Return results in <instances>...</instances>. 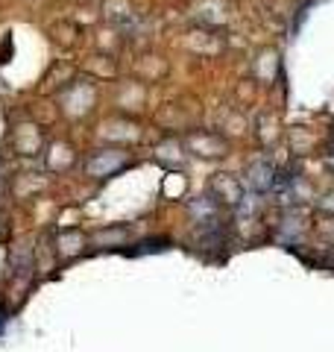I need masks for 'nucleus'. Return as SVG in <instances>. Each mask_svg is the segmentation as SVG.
<instances>
[{
	"label": "nucleus",
	"instance_id": "nucleus-10",
	"mask_svg": "<svg viewBox=\"0 0 334 352\" xmlns=\"http://www.w3.org/2000/svg\"><path fill=\"white\" fill-rule=\"evenodd\" d=\"M252 76H255V82H261V85H273V80L282 76V56H278V50H273V47L261 50L252 62Z\"/></svg>",
	"mask_w": 334,
	"mask_h": 352
},
{
	"label": "nucleus",
	"instance_id": "nucleus-14",
	"mask_svg": "<svg viewBox=\"0 0 334 352\" xmlns=\"http://www.w3.org/2000/svg\"><path fill=\"white\" fill-rule=\"evenodd\" d=\"M103 18L115 27H129L135 24L138 12L132 6V0H103Z\"/></svg>",
	"mask_w": 334,
	"mask_h": 352
},
{
	"label": "nucleus",
	"instance_id": "nucleus-5",
	"mask_svg": "<svg viewBox=\"0 0 334 352\" xmlns=\"http://www.w3.org/2000/svg\"><path fill=\"white\" fill-rule=\"evenodd\" d=\"M311 232V223H308V214L302 212V206H287L278 212V220L273 223V235L285 244H296Z\"/></svg>",
	"mask_w": 334,
	"mask_h": 352
},
{
	"label": "nucleus",
	"instance_id": "nucleus-18",
	"mask_svg": "<svg viewBox=\"0 0 334 352\" xmlns=\"http://www.w3.org/2000/svg\"><path fill=\"white\" fill-rule=\"evenodd\" d=\"M314 232H317V238H320L329 250H334V214H322V217L317 220Z\"/></svg>",
	"mask_w": 334,
	"mask_h": 352
},
{
	"label": "nucleus",
	"instance_id": "nucleus-12",
	"mask_svg": "<svg viewBox=\"0 0 334 352\" xmlns=\"http://www.w3.org/2000/svg\"><path fill=\"white\" fill-rule=\"evenodd\" d=\"M129 226L124 223H111V226H103V229H94L91 235H88V244L97 247V250H115V247H126L129 241Z\"/></svg>",
	"mask_w": 334,
	"mask_h": 352
},
{
	"label": "nucleus",
	"instance_id": "nucleus-16",
	"mask_svg": "<svg viewBox=\"0 0 334 352\" xmlns=\"http://www.w3.org/2000/svg\"><path fill=\"white\" fill-rule=\"evenodd\" d=\"M291 150L293 156H311L320 150V135L311 126H293L291 129Z\"/></svg>",
	"mask_w": 334,
	"mask_h": 352
},
{
	"label": "nucleus",
	"instance_id": "nucleus-13",
	"mask_svg": "<svg viewBox=\"0 0 334 352\" xmlns=\"http://www.w3.org/2000/svg\"><path fill=\"white\" fill-rule=\"evenodd\" d=\"M129 126H135V120L126 118V115L124 118H109L106 124H103V129H100V138L109 141V144H115V147H126V144H132V141H138V135L124 132Z\"/></svg>",
	"mask_w": 334,
	"mask_h": 352
},
{
	"label": "nucleus",
	"instance_id": "nucleus-2",
	"mask_svg": "<svg viewBox=\"0 0 334 352\" xmlns=\"http://www.w3.org/2000/svg\"><path fill=\"white\" fill-rule=\"evenodd\" d=\"M132 164H135V156H132L129 147L106 144V147H97L88 153L82 162V173L94 182H106V179H115V176L129 170Z\"/></svg>",
	"mask_w": 334,
	"mask_h": 352
},
{
	"label": "nucleus",
	"instance_id": "nucleus-15",
	"mask_svg": "<svg viewBox=\"0 0 334 352\" xmlns=\"http://www.w3.org/2000/svg\"><path fill=\"white\" fill-rule=\"evenodd\" d=\"M36 270V247H32V238H24L12 244V273L15 276H30Z\"/></svg>",
	"mask_w": 334,
	"mask_h": 352
},
{
	"label": "nucleus",
	"instance_id": "nucleus-17",
	"mask_svg": "<svg viewBox=\"0 0 334 352\" xmlns=\"http://www.w3.org/2000/svg\"><path fill=\"white\" fill-rule=\"evenodd\" d=\"M270 124H276V118L270 112H264L258 120H255V138H258L264 147H273L278 141V126L270 129Z\"/></svg>",
	"mask_w": 334,
	"mask_h": 352
},
{
	"label": "nucleus",
	"instance_id": "nucleus-9",
	"mask_svg": "<svg viewBox=\"0 0 334 352\" xmlns=\"http://www.w3.org/2000/svg\"><path fill=\"white\" fill-rule=\"evenodd\" d=\"M185 156H188V150L179 138H164L162 144H155V150H153V159L159 162L164 170H185Z\"/></svg>",
	"mask_w": 334,
	"mask_h": 352
},
{
	"label": "nucleus",
	"instance_id": "nucleus-11",
	"mask_svg": "<svg viewBox=\"0 0 334 352\" xmlns=\"http://www.w3.org/2000/svg\"><path fill=\"white\" fill-rule=\"evenodd\" d=\"M44 164H47V170H53V173H68L76 164L74 144H68V141H53L47 153H44Z\"/></svg>",
	"mask_w": 334,
	"mask_h": 352
},
{
	"label": "nucleus",
	"instance_id": "nucleus-3",
	"mask_svg": "<svg viewBox=\"0 0 334 352\" xmlns=\"http://www.w3.org/2000/svg\"><path fill=\"white\" fill-rule=\"evenodd\" d=\"M182 144L188 150V156L205 159V162H217L223 156H229V138L223 132H211V129H191L182 138Z\"/></svg>",
	"mask_w": 334,
	"mask_h": 352
},
{
	"label": "nucleus",
	"instance_id": "nucleus-19",
	"mask_svg": "<svg viewBox=\"0 0 334 352\" xmlns=\"http://www.w3.org/2000/svg\"><path fill=\"white\" fill-rule=\"evenodd\" d=\"M167 244H170L167 238H147V241H141V244L132 247L129 252H132V256H144V252H162V250H167Z\"/></svg>",
	"mask_w": 334,
	"mask_h": 352
},
{
	"label": "nucleus",
	"instance_id": "nucleus-7",
	"mask_svg": "<svg viewBox=\"0 0 334 352\" xmlns=\"http://www.w3.org/2000/svg\"><path fill=\"white\" fill-rule=\"evenodd\" d=\"M85 247H88V235L82 232V229H76V226L56 229V235H53V252H56V258L74 261V258L82 256Z\"/></svg>",
	"mask_w": 334,
	"mask_h": 352
},
{
	"label": "nucleus",
	"instance_id": "nucleus-6",
	"mask_svg": "<svg viewBox=\"0 0 334 352\" xmlns=\"http://www.w3.org/2000/svg\"><path fill=\"white\" fill-rule=\"evenodd\" d=\"M243 185H249L252 194H273L278 185V168L270 159H255L247 164V179Z\"/></svg>",
	"mask_w": 334,
	"mask_h": 352
},
{
	"label": "nucleus",
	"instance_id": "nucleus-1",
	"mask_svg": "<svg viewBox=\"0 0 334 352\" xmlns=\"http://www.w3.org/2000/svg\"><path fill=\"white\" fill-rule=\"evenodd\" d=\"M100 100V91H97V82L88 80V76H76V80L65 82L56 94V103H59V112L68 118V120H82L88 118L97 109Z\"/></svg>",
	"mask_w": 334,
	"mask_h": 352
},
{
	"label": "nucleus",
	"instance_id": "nucleus-4",
	"mask_svg": "<svg viewBox=\"0 0 334 352\" xmlns=\"http://www.w3.org/2000/svg\"><path fill=\"white\" fill-rule=\"evenodd\" d=\"M208 197L226 212H238L247 200V185L232 173H214L208 179Z\"/></svg>",
	"mask_w": 334,
	"mask_h": 352
},
{
	"label": "nucleus",
	"instance_id": "nucleus-8",
	"mask_svg": "<svg viewBox=\"0 0 334 352\" xmlns=\"http://www.w3.org/2000/svg\"><path fill=\"white\" fill-rule=\"evenodd\" d=\"M12 144L18 156H38L44 150V129L38 124H32V120H27V124H21L15 129Z\"/></svg>",
	"mask_w": 334,
	"mask_h": 352
},
{
	"label": "nucleus",
	"instance_id": "nucleus-20",
	"mask_svg": "<svg viewBox=\"0 0 334 352\" xmlns=\"http://www.w3.org/2000/svg\"><path fill=\"white\" fill-rule=\"evenodd\" d=\"M3 326H6V311L0 308V332H3Z\"/></svg>",
	"mask_w": 334,
	"mask_h": 352
}]
</instances>
